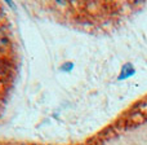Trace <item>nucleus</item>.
Segmentation results:
<instances>
[{"label":"nucleus","instance_id":"f257e3e1","mask_svg":"<svg viewBox=\"0 0 147 145\" xmlns=\"http://www.w3.org/2000/svg\"><path fill=\"white\" fill-rule=\"evenodd\" d=\"M9 44V39H8V35L1 27H0V49L5 48V47Z\"/></svg>","mask_w":147,"mask_h":145},{"label":"nucleus","instance_id":"f03ea898","mask_svg":"<svg viewBox=\"0 0 147 145\" xmlns=\"http://www.w3.org/2000/svg\"><path fill=\"white\" fill-rule=\"evenodd\" d=\"M128 69H130V65L128 64V65H125L124 67H123V70H121V74L123 75L121 76H119L120 79H124V78H128L129 75H132V73H134V69L133 70H130V71H128Z\"/></svg>","mask_w":147,"mask_h":145}]
</instances>
